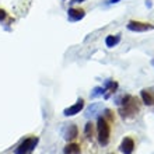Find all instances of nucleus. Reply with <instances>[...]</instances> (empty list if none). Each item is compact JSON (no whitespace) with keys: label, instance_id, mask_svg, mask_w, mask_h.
Instances as JSON below:
<instances>
[{"label":"nucleus","instance_id":"dca6fc26","mask_svg":"<svg viewBox=\"0 0 154 154\" xmlns=\"http://www.w3.org/2000/svg\"><path fill=\"white\" fill-rule=\"evenodd\" d=\"M104 112H105V116H106V118H109V119H114V116H112V112H111L109 109H105Z\"/></svg>","mask_w":154,"mask_h":154},{"label":"nucleus","instance_id":"0eeeda50","mask_svg":"<svg viewBox=\"0 0 154 154\" xmlns=\"http://www.w3.org/2000/svg\"><path fill=\"white\" fill-rule=\"evenodd\" d=\"M77 134H79V129H77V126L73 125V123L69 126H66L65 130H63V139L67 140V142L74 140V139L77 137Z\"/></svg>","mask_w":154,"mask_h":154},{"label":"nucleus","instance_id":"39448f33","mask_svg":"<svg viewBox=\"0 0 154 154\" xmlns=\"http://www.w3.org/2000/svg\"><path fill=\"white\" fill-rule=\"evenodd\" d=\"M83 108H84V100H83V98H79L74 105L69 106V108H66V109L63 111V114H65V116H73V115H76V114H80V111L83 109Z\"/></svg>","mask_w":154,"mask_h":154},{"label":"nucleus","instance_id":"2eb2a0df","mask_svg":"<svg viewBox=\"0 0 154 154\" xmlns=\"http://www.w3.org/2000/svg\"><path fill=\"white\" fill-rule=\"evenodd\" d=\"M6 16H7V14H6V11H4L3 8H0V21L4 20V18H6Z\"/></svg>","mask_w":154,"mask_h":154},{"label":"nucleus","instance_id":"9d476101","mask_svg":"<svg viewBox=\"0 0 154 154\" xmlns=\"http://www.w3.org/2000/svg\"><path fill=\"white\" fill-rule=\"evenodd\" d=\"M119 41H121V35H108L105 38V45L108 48H114L119 44Z\"/></svg>","mask_w":154,"mask_h":154},{"label":"nucleus","instance_id":"f03ea898","mask_svg":"<svg viewBox=\"0 0 154 154\" xmlns=\"http://www.w3.org/2000/svg\"><path fill=\"white\" fill-rule=\"evenodd\" d=\"M97 132H98V143L101 146H106L109 143V137H111V126L104 116H98Z\"/></svg>","mask_w":154,"mask_h":154},{"label":"nucleus","instance_id":"a211bd4d","mask_svg":"<svg viewBox=\"0 0 154 154\" xmlns=\"http://www.w3.org/2000/svg\"><path fill=\"white\" fill-rule=\"evenodd\" d=\"M77 3H81V2H84V0H76Z\"/></svg>","mask_w":154,"mask_h":154},{"label":"nucleus","instance_id":"ddd939ff","mask_svg":"<svg viewBox=\"0 0 154 154\" xmlns=\"http://www.w3.org/2000/svg\"><path fill=\"white\" fill-rule=\"evenodd\" d=\"M93 123L91 122H88L87 125H85V129H84V133H85V136L87 137H91V134H93Z\"/></svg>","mask_w":154,"mask_h":154},{"label":"nucleus","instance_id":"423d86ee","mask_svg":"<svg viewBox=\"0 0 154 154\" xmlns=\"http://www.w3.org/2000/svg\"><path fill=\"white\" fill-rule=\"evenodd\" d=\"M119 150L122 154H132L134 150V142L132 137H125L122 140L121 146H119Z\"/></svg>","mask_w":154,"mask_h":154},{"label":"nucleus","instance_id":"f3484780","mask_svg":"<svg viewBox=\"0 0 154 154\" xmlns=\"http://www.w3.org/2000/svg\"><path fill=\"white\" fill-rule=\"evenodd\" d=\"M119 0H109V3H118Z\"/></svg>","mask_w":154,"mask_h":154},{"label":"nucleus","instance_id":"7ed1b4c3","mask_svg":"<svg viewBox=\"0 0 154 154\" xmlns=\"http://www.w3.org/2000/svg\"><path fill=\"white\" fill-rule=\"evenodd\" d=\"M37 144H38V137L25 139L24 142L16 149V154H29L35 147H37Z\"/></svg>","mask_w":154,"mask_h":154},{"label":"nucleus","instance_id":"f257e3e1","mask_svg":"<svg viewBox=\"0 0 154 154\" xmlns=\"http://www.w3.org/2000/svg\"><path fill=\"white\" fill-rule=\"evenodd\" d=\"M137 98L132 97L129 94H126L125 97L119 102V112L122 118H134L139 112V104Z\"/></svg>","mask_w":154,"mask_h":154},{"label":"nucleus","instance_id":"f8f14e48","mask_svg":"<svg viewBox=\"0 0 154 154\" xmlns=\"http://www.w3.org/2000/svg\"><path fill=\"white\" fill-rule=\"evenodd\" d=\"M105 87H95V88L93 90V93L90 94V97L91 98H97V97H100V95H104L105 94Z\"/></svg>","mask_w":154,"mask_h":154},{"label":"nucleus","instance_id":"20e7f679","mask_svg":"<svg viewBox=\"0 0 154 154\" xmlns=\"http://www.w3.org/2000/svg\"><path fill=\"white\" fill-rule=\"evenodd\" d=\"M128 29L133 31V32H146V31L154 29V25L149 24V23H142V21L132 20L128 23Z\"/></svg>","mask_w":154,"mask_h":154},{"label":"nucleus","instance_id":"4468645a","mask_svg":"<svg viewBox=\"0 0 154 154\" xmlns=\"http://www.w3.org/2000/svg\"><path fill=\"white\" fill-rule=\"evenodd\" d=\"M97 108H98L97 104H95V105H93V106H90L88 111H87V116H93L94 112H95V109H97Z\"/></svg>","mask_w":154,"mask_h":154},{"label":"nucleus","instance_id":"6e6552de","mask_svg":"<svg viewBox=\"0 0 154 154\" xmlns=\"http://www.w3.org/2000/svg\"><path fill=\"white\" fill-rule=\"evenodd\" d=\"M85 11L83 8H70L67 11V17H69L70 21H79L81 18H84Z\"/></svg>","mask_w":154,"mask_h":154},{"label":"nucleus","instance_id":"1a4fd4ad","mask_svg":"<svg viewBox=\"0 0 154 154\" xmlns=\"http://www.w3.org/2000/svg\"><path fill=\"white\" fill-rule=\"evenodd\" d=\"M80 153H81V149L76 143H69V144L63 149V154H80Z\"/></svg>","mask_w":154,"mask_h":154},{"label":"nucleus","instance_id":"9b49d317","mask_svg":"<svg viewBox=\"0 0 154 154\" xmlns=\"http://www.w3.org/2000/svg\"><path fill=\"white\" fill-rule=\"evenodd\" d=\"M142 100L146 105H153V102H154V98L149 90H142Z\"/></svg>","mask_w":154,"mask_h":154}]
</instances>
